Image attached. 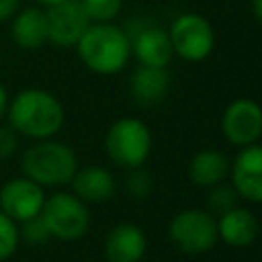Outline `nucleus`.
<instances>
[{
  "label": "nucleus",
  "mask_w": 262,
  "mask_h": 262,
  "mask_svg": "<svg viewBox=\"0 0 262 262\" xmlns=\"http://www.w3.org/2000/svg\"><path fill=\"white\" fill-rule=\"evenodd\" d=\"M229 176V160L219 149H203L188 164V178L201 188H213Z\"/></svg>",
  "instance_id": "a211bd4d"
},
{
  "label": "nucleus",
  "mask_w": 262,
  "mask_h": 262,
  "mask_svg": "<svg viewBox=\"0 0 262 262\" xmlns=\"http://www.w3.org/2000/svg\"><path fill=\"white\" fill-rule=\"evenodd\" d=\"M260 233L258 217L246 207H233L217 217V235L221 242L233 248L250 246Z\"/></svg>",
  "instance_id": "2eb2a0df"
},
{
  "label": "nucleus",
  "mask_w": 262,
  "mask_h": 262,
  "mask_svg": "<svg viewBox=\"0 0 262 262\" xmlns=\"http://www.w3.org/2000/svg\"><path fill=\"white\" fill-rule=\"evenodd\" d=\"M8 92H6V88H4V84L0 82V121L6 117V108H8Z\"/></svg>",
  "instance_id": "a878e982"
},
{
  "label": "nucleus",
  "mask_w": 262,
  "mask_h": 262,
  "mask_svg": "<svg viewBox=\"0 0 262 262\" xmlns=\"http://www.w3.org/2000/svg\"><path fill=\"white\" fill-rule=\"evenodd\" d=\"M207 203H209V213L219 217V215H223V213H227L229 209H233V207L239 205V194H237V190L231 186V182H229V184L219 182V184H215L213 188H209Z\"/></svg>",
  "instance_id": "6ab92c4d"
},
{
  "label": "nucleus",
  "mask_w": 262,
  "mask_h": 262,
  "mask_svg": "<svg viewBox=\"0 0 262 262\" xmlns=\"http://www.w3.org/2000/svg\"><path fill=\"white\" fill-rule=\"evenodd\" d=\"M41 219L51 237L59 242H76L86 235L90 227L88 205L74 192H55L45 199Z\"/></svg>",
  "instance_id": "39448f33"
},
{
  "label": "nucleus",
  "mask_w": 262,
  "mask_h": 262,
  "mask_svg": "<svg viewBox=\"0 0 262 262\" xmlns=\"http://www.w3.org/2000/svg\"><path fill=\"white\" fill-rule=\"evenodd\" d=\"M45 203L43 186L33 182L27 176L12 178L0 188V211L6 213L12 221L23 223L41 213Z\"/></svg>",
  "instance_id": "9d476101"
},
{
  "label": "nucleus",
  "mask_w": 262,
  "mask_h": 262,
  "mask_svg": "<svg viewBox=\"0 0 262 262\" xmlns=\"http://www.w3.org/2000/svg\"><path fill=\"white\" fill-rule=\"evenodd\" d=\"M18 233H20V237L25 242L35 244V246L37 244H45L51 237L49 231H47V227H45V223H43V219H41V215L23 221V227H18Z\"/></svg>",
  "instance_id": "4be33fe9"
},
{
  "label": "nucleus",
  "mask_w": 262,
  "mask_h": 262,
  "mask_svg": "<svg viewBox=\"0 0 262 262\" xmlns=\"http://www.w3.org/2000/svg\"><path fill=\"white\" fill-rule=\"evenodd\" d=\"M170 242L176 250L188 256H199L209 252L219 235H217V217L203 209H186L172 217L168 225Z\"/></svg>",
  "instance_id": "423d86ee"
},
{
  "label": "nucleus",
  "mask_w": 262,
  "mask_h": 262,
  "mask_svg": "<svg viewBox=\"0 0 262 262\" xmlns=\"http://www.w3.org/2000/svg\"><path fill=\"white\" fill-rule=\"evenodd\" d=\"M147 237L133 223L115 225L104 239V256L108 262H139L145 256Z\"/></svg>",
  "instance_id": "ddd939ff"
},
{
  "label": "nucleus",
  "mask_w": 262,
  "mask_h": 262,
  "mask_svg": "<svg viewBox=\"0 0 262 262\" xmlns=\"http://www.w3.org/2000/svg\"><path fill=\"white\" fill-rule=\"evenodd\" d=\"M221 131L229 143L246 147L262 137V106L252 98L229 102L221 117Z\"/></svg>",
  "instance_id": "1a4fd4ad"
},
{
  "label": "nucleus",
  "mask_w": 262,
  "mask_h": 262,
  "mask_svg": "<svg viewBox=\"0 0 262 262\" xmlns=\"http://www.w3.org/2000/svg\"><path fill=\"white\" fill-rule=\"evenodd\" d=\"M231 186L239 199L248 203H262V143H252L239 149L229 164Z\"/></svg>",
  "instance_id": "9b49d317"
},
{
  "label": "nucleus",
  "mask_w": 262,
  "mask_h": 262,
  "mask_svg": "<svg viewBox=\"0 0 262 262\" xmlns=\"http://www.w3.org/2000/svg\"><path fill=\"white\" fill-rule=\"evenodd\" d=\"M170 86H172V80L166 68L139 66L129 78V92L133 100L141 106L160 104L170 92Z\"/></svg>",
  "instance_id": "4468645a"
},
{
  "label": "nucleus",
  "mask_w": 262,
  "mask_h": 262,
  "mask_svg": "<svg viewBox=\"0 0 262 262\" xmlns=\"http://www.w3.org/2000/svg\"><path fill=\"white\" fill-rule=\"evenodd\" d=\"M18 242H20L18 223L0 211V262L8 260L16 252Z\"/></svg>",
  "instance_id": "412c9836"
},
{
  "label": "nucleus",
  "mask_w": 262,
  "mask_h": 262,
  "mask_svg": "<svg viewBox=\"0 0 262 262\" xmlns=\"http://www.w3.org/2000/svg\"><path fill=\"white\" fill-rule=\"evenodd\" d=\"M47 18V43L57 47H76L80 37L92 25L80 0H63L45 8Z\"/></svg>",
  "instance_id": "6e6552de"
},
{
  "label": "nucleus",
  "mask_w": 262,
  "mask_h": 262,
  "mask_svg": "<svg viewBox=\"0 0 262 262\" xmlns=\"http://www.w3.org/2000/svg\"><path fill=\"white\" fill-rule=\"evenodd\" d=\"M80 4L90 23H113L123 8V0H80Z\"/></svg>",
  "instance_id": "aec40b11"
},
{
  "label": "nucleus",
  "mask_w": 262,
  "mask_h": 262,
  "mask_svg": "<svg viewBox=\"0 0 262 262\" xmlns=\"http://www.w3.org/2000/svg\"><path fill=\"white\" fill-rule=\"evenodd\" d=\"M8 125L31 139H51L66 121V111L57 96L43 88H25L8 100Z\"/></svg>",
  "instance_id": "f257e3e1"
},
{
  "label": "nucleus",
  "mask_w": 262,
  "mask_h": 262,
  "mask_svg": "<svg viewBox=\"0 0 262 262\" xmlns=\"http://www.w3.org/2000/svg\"><path fill=\"white\" fill-rule=\"evenodd\" d=\"M23 176L31 178L39 186H63L70 184L76 170L78 158L74 149L61 141L39 139L20 156Z\"/></svg>",
  "instance_id": "7ed1b4c3"
},
{
  "label": "nucleus",
  "mask_w": 262,
  "mask_h": 262,
  "mask_svg": "<svg viewBox=\"0 0 262 262\" xmlns=\"http://www.w3.org/2000/svg\"><path fill=\"white\" fill-rule=\"evenodd\" d=\"M12 41L20 49H39L47 43V18L45 10L39 6H25L18 8L12 16L10 25Z\"/></svg>",
  "instance_id": "f3484780"
},
{
  "label": "nucleus",
  "mask_w": 262,
  "mask_h": 262,
  "mask_svg": "<svg viewBox=\"0 0 262 262\" xmlns=\"http://www.w3.org/2000/svg\"><path fill=\"white\" fill-rule=\"evenodd\" d=\"M168 37L174 55L190 63L205 61L215 47V31L211 23L196 12H184L174 18L168 29Z\"/></svg>",
  "instance_id": "0eeeda50"
},
{
  "label": "nucleus",
  "mask_w": 262,
  "mask_h": 262,
  "mask_svg": "<svg viewBox=\"0 0 262 262\" xmlns=\"http://www.w3.org/2000/svg\"><path fill=\"white\" fill-rule=\"evenodd\" d=\"M70 184H72V192L78 199H82L86 205L88 203H104L117 190L115 176L111 174V170H106L102 166L78 168Z\"/></svg>",
  "instance_id": "dca6fc26"
},
{
  "label": "nucleus",
  "mask_w": 262,
  "mask_h": 262,
  "mask_svg": "<svg viewBox=\"0 0 262 262\" xmlns=\"http://www.w3.org/2000/svg\"><path fill=\"white\" fill-rule=\"evenodd\" d=\"M252 14L262 25V0H252Z\"/></svg>",
  "instance_id": "bb28decb"
},
{
  "label": "nucleus",
  "mask_w": 262,
  "mask_h": 262,
  "mask_svg": "<svg viewBox=\"0 0 262 262\" xmlns=\"http://www.w3.org/2000/svg\"><path fill=\"white\" fill-rule=\"evenodd\" d=\"M131 39V55L139 66L168 68L174 57V49L168 37V31L156 25H143L135 33H127Z\"/></svg>",
  "instance_id": "f8f14e48"
},
{
  "label": "nucleus",
  "mask_w": 262,
  "mask_h": 262,
  "mask_svg": "<svg viewBox=\"0 0 262 262\" xmlns=\"http://www.w3.org/2000/svg\"><path fill=\"white\" fill-rule=\"evenodd\" d=\"M82 63L100 76L121 72L131 57V39L123 27L113 23H92L76 43Z\"/></svg>",
  "instance_id": "f03ea898"
},
{
  "label": "nucleus",
  "mask_w": 262,
  "mask_h": 262,
  "mask_svg": "<svg viewBox=\"0 0 262 262\" xmlns=\"http://www.w3.org/2000/svg\"><path fill=\"white\" fill-rule=\"evenodd\" d=\"M20 8V0H0V23H6Z\"/></svg>",
  "instance_id": "393cba45"
},
{
  "label": "nucleus",
  "mask_w": 262,
  "mask_h": 262,
  "mask_svg": "<svg viewBox=\"0 0 262 262\" xmlns=\"http://www.w3.org/2000/svg\"><path fill=\"white\" fill-rule=\"evenodd\" d=\"M33 2H37L39 6H53V4H59V2H63V0H33Z\"/></svg>",
  "instance_id": "cd10ccee"
},
{
  "label": "nucleus",
  "mask_w": 262,
  "mask_h": 262,
  "mask_svg": "<svg viewBox=\"0 0 262 262\" xmlns=\"http://www.w3.org/2000/svg\"><path fill=\"white\" fill-rule=\"evenodd\" d=\"M104 149L117 166L141 168L151 151V131L137 117H121L106 131Z\"/></svg>",
  "instance_id": "20e7f679"
},
{
  "label": "nucleus",
  "mask_w": 262,
  "mask_h": 262,
  "mask_svg": "<svg viewBox=\"0 0 262 262\" xmlns=\"http://www.w3.org/2000/svg\"><path fill=\"white\" fill-rule=\"evenodd\" d=\"M151 188H154L151 176L147 172H143L141 168H133L131 174L127 176V190H129V194H133L137 199H143V196H147L151 192Z\"/></svg>",
  "instance_id": "5701e85b"
},
{
  "label": "nucleus",
  "mask_w": 262,
  "mask_h": 262,
  "mask_svg": "<svg viewBox=\"0 0 262 262\" xmlns=\"http://www.w3.org/2000/svg\"><path fill=\"white\" fill-rule=\"evenodd\" d=\"M16 135L18 133L10 125L8 127L0 125V160H6V158H10L16 151V145H18Z\"/></svg>",
  "instance_id": "b1692460"
}]
</instances>
